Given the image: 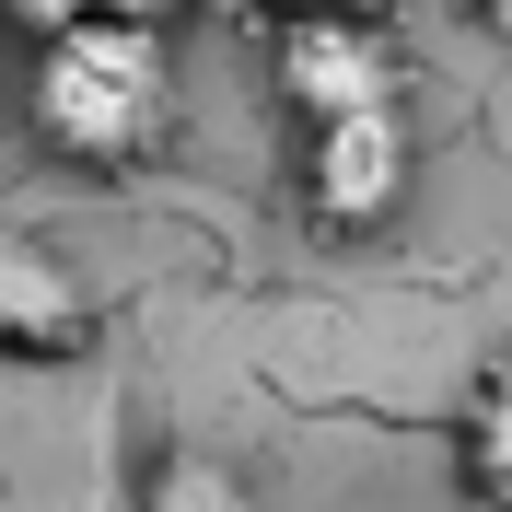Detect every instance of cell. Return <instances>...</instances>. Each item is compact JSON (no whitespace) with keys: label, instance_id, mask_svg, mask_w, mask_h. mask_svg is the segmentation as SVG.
Here are the masks:
<instances>
[{"label":"cell","instance_id":"7a4b0ae2","mask_svg":"<svg viewBox=\"0 0 512 512\" xmlns=\"http://www.w3.org/2000/svg\"><path fill=\"white\" fill-rule=\"evenodd\" d=\"M268 82L303 128L315 117H361V105H408V59L384 47V24L361 0H303L268 24Z\"/></svg>","mask_w":512,"mask_h":512},{"label":"cell","instance_id":"6da1fadb","mask_svg":"<svg viewBox=\"0 0 512 512\" xmlns=\"http://www.w3.org/2000/svg\"><path fill=\"white\" fill-rule=\"evenodd\" d=\"M24 117L59 163H152L175 140V47L163 24H117V12H82L70 35L35 47Z\"/></svg>","mask_w":512,"mask_h":512},{"label":"cell","instance_id":"277c9868","mask_svg":"<svg viewBox=\"0 0 512 512\" xmlns=\"http://www.w3.org/2000/svg\"><path fill=\"white\" fill-rule=\"evenodd\" d=\"M94 350V291L47 233L0 222V361H82Z\"/></svg>","mask_w":512,"mask_h":512},{"label":"cell","instance_id":"30bf717a","mask_svg":"<svg viewBox=\"0 0 512 512\" xmlns=\"http://www.w3.org/2000/svg\"><path fill=\"white\" fill-rule=\"evenodd\" d=\"M222 12H268V0H222Z\"/></svg>","mask_w":512,"mask_h":512},{"label":"cell","instance_id":"9c48e42d","mask_svg":"<svg viewBox=\"0 0 512 512\" xmlns=\"http://www.w3.org/2000/svg\"><path fill=\"white\" fill-rule=\"evenodd\" d=\"M478 24H489V35H512V0H478Z\"/></svg>","mask_w":512,"mask_h":512},{"label":"cell","instance_id":"52a82bcc","mask_svg":"<svg viewBox=\"0 0 512 512\" xmlns=\"http://www.w3.org/2000/svg\"><path fill=\"white\" fill-rule=\"evenodd\" d=\"M82 12H94V0H0V24H12V35H35V47H47V35H70Z\"/></svg>","mask_w":512,"mask_h":512},{"label":"cell","instance_id":"ba28073f","mask_svg":"<svg viewBox=\"0 0 512 512\" xmlns=\"http://www.w3.org/2000/svg\"><path fill=\"white\" fill-rule=\"evenodd\" d=\"M94 12H117V24H175L187 0H94Z\"/></svg>","mask_w":512,"mask_h":512},{"label":"cell","instance_id":"3957f363","mask_svg":"<svg viewBox=\"0 0 512 512\" xmlns=\"http://www.w3.org/2000/svg\"><path fill=\"white\" fill-rule=\"evenodd\" d=\"M396 198H408V117L396 105L303 128V210H315V233H384Z\"/></svg>","mask_w":512,"mask_h":512},{"label":"cell","instance_id":"8992f818","mask_svg":"<svg viewBox=\"0 0 512 512\" xmlns=\"http://www.w3.org/2000/svg\"><path fill=\"white\" fill-rule=\"evenodd\" d=\"M140 512H256V501H245V478H233L222 454L175 443V454H152V478H140Z\"/></svg>","mask_w":512,"mask_h":512},{"label":"cell","instance_id":"5b68a950","mask_svg":"<svg viewBox=\"0 0 512 512\" xmlns=\"http://www.w3.org/2000/svg\"><path fill=\"white\" fill-rule=\"evenodd\" d=\"M454 489L478 512H512V361H489L454 408Z\"/></svg>","mask_w":512,"mask_h":512}]
</instances>
